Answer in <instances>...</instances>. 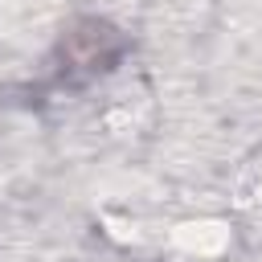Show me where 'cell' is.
<instances>
[{
  "instance_id": "obj_1",
  "label": "cell",
  "mask_w": 262,
  "mask_h": 262,
  "mask_svg": "<svg viewBox=\"0 0 262 262\" xmlns=\"http://www.w3.org/2000/svg\"><path fill=\"white\" fill-rule=\"evenodd\" d=\"M229 237H233L229 225L217 221V217L180 221V225L172 229L176 250H184V254H192V258H217V254H225V250H229Z\"/></svg>"
}]
</instances>
